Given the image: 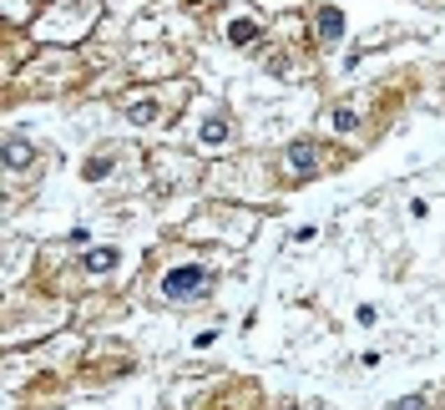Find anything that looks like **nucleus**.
Returning <instances> with one entry per match:
<instances>
[{
    "mask_svg": "<svg viewBox=\"0 0 445 410\" xmlns=\"http://www.w3.org/2000/svg\"><path fill=\"white\" fill-rule=\"evenodd\" d=\"M162 294L177 299V304H187V299H203L207 294V274L203 269H173L162 278Z\"/></svg>",
    "mask_w": 445,
    "mask_h": 410,
    "instance_id": "f257e3e1",
    "label": "nucleus"
},
{
    "mask_svg": "<svg viewBox=\"0 0 445 410\" xmlns=\"http://www.w3.org/2000/svg\"><path fill=\"white\" fill-rule=\"evenodd\" d=\"M289 162H293V172H309V167H314V147H309V142H293V147H289Z\"/></svg>",
    "mask_w": 445,
    "mask_h": 410,
    "instance_id": "f03ea898",
    "label": "nucleus"
},
{
    "mask_svg": "<svg viewBox=\"0 0 445 410\" xmlns=\"http://www.w3.org/2000/svg\"><path fill=\"white\" fill-rule=\"evenodd\" d=\"M112 264H117V248H96V253H87V269H92V274H107Z\"/></svg>",
    "mask_w": 445,
    "mask_h": 410,
    "instance_id": "7ed1b4c3",
    "label": "nucleus"
},
{
    "mask_svg": "<svg viewBox=\"0 0 445 410\" xmlns=\"http://www.w3.org/2000/svg\"><path fill=\"white\" fill-rule=\"evenodd\" d=\"M6 162H10V167H26V162H31V147H26V142H6Z\"/></svg>",
    "mask_w": 445,
    "mask_h": 410,
    "instance_id": "20e7f679",
    "label": "nucleus"
},
{
    "mask_svg": "<svg viewBox=\"0 0 445 410\" xmlns=\"http://www.w3.org/2000/svg\"><path fill=\"white\" fill-rule=\"evenodd\" d=\"M339 31H344V20H339V10H324V15H319V36H329V41H334Z\"/></svg>",
    "mask_w": 445,
    "mask_h": 410,
    "instance_id": "39448f33",
    "label": "nucleus"
},
{
    "mask_svg": "<svg viewBox=\"0 0 445 410\" xmlns=\"http://www.w3.org/2000/svg\"><path fill=\"white\" fill-rule=\"evenodd\" d=\"M126 117H132V122H157V106L152 101H132V106H126Z\"/></svg>",
    "mask_w": 445,
    "mask_h": 410,
    "instance_id": "423d86ee",
    "label": "nucleus"
},
{
    "mask_svg": "<svg viewBox=\"0 0 445 410\" xmlns=\"http://www.w3.org/2000/svg\"><path fill=\"white\" fill-rule=\"evenodd\" d=\"M334 127H339V132H354V112H349V106H339V112H334Z\"/></svg>",
    "mask_w": 445,
    "mask_h": 410,
    "instance_id": "0eeeda50",
    "label": "nucleus"
},
{
    "mask_svg": "<svg viewBox=\"0 0 445 410\" xmlns=\"http://www.w3.org/2000/svg\"><path fill=\"white\" fill-rule=\"evenodd\" d=\"M228 36H233V41H253V36H258V31H253L248 20H233V31H228Z\"/></svg>",
    "mask_w": 445,
    "mask_h": 410,
    "instance_id": "6e6552de",
    "label": "nucleus"
},
{
    "mask_svg": "<svg viewBox=\"0 0 445 410\" xmlns=\"http://www.w3.org/2000/svg\"><path fill=\"white\" fill-rule=\"evenodd\" d=\"M395 410H425V400H420V395H410V400H400Z\"/></svg>",
    "mask_w": 445,
    "mask_h": 410,
    "instance_id": "1a4fd4ad",
    "label": "nucleus"
}]
</instances>
